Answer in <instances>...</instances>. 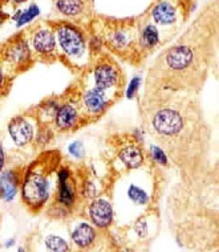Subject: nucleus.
Wrapping results in <instances>:
<instances>
[{"instance_id": "f257e3e1", "label": "nucleus", "mask_w": 219, "mask_h": 252, "mask_svg": "<svg viewBox=\"0 0 219 252\" xmlns=\"http://www.w3.org/2000/svg\"><path fill=\"white\" fill-rule=\"evenodd\" d=\"M48 197V184L46 178L38 173L27 176L23 184V198L29 206L38 208Z\"/></svg>"}, {"instance_id": "f03ea898", "label": "nucleus", "mask_w": 219, "mask_h": 252, "mask_svg": "<svg viewBox=\"0 0 219 252\" xmlns=\"http://www.w3.org/2000/svg\"><path fill=\"white\" fill-rule=\"evenodd\" d=\"M153 126L162 136H174L180 133L184 127V120L177 111L162 109L153 117Z\"/></svg>"}, {"instance_id": "7ed1b4c3", "label": "nucleus", "mask_w": 219, "mask_h": 252, "mask_svg": "<svg viewBox=\"0 0 219 252\" xmlns=\"http://www.w3.org/2000/svg\"><path fill=\"white\" fill-rule=\"evenodd\" d=\"M58 42L63 50L70 56H78L83 51L81 33L69 25H63L57 31Z\"/></svg>"}, {"instance_id": "20e7f679", "label": "nucleus", "mask_w": 219, "mask_h": 252, "mask_svg": "<svg viewBox=\"0 0 219 252\" xmlns=\"http://www.w3.org/2000/svg\"><path fill=\"white\" fill-rule=\"evenodd\" d=\"M194 60V53L190 47L174 46L165 56L167 65L176 71H183L189 67Z\"/></svg>"}, {"instance_id": "39448f33", "label": "nucleus", "mask_w": 219, "mask_h": 252, "mask_svg": "<svg viewBox=\"0 0 219 252\" xmlns=\"http://www.w3.org/2000/svg\"><path fill=\"white\" fill-rule=\"evenodd\" d=\"M9 133L12 141L17 146H25L29 144L33 136L32 126L21 116L12 119L9 124Z\"/></svg>"}, {"instance_id": "423d86ee", "label": "nucleus", "mask_w": 219, "mask_h": 252, "mask_svg": "<svg viewBox=\"0 0 219 252\" xmlns=\"http://www.w3.org/2000/svg\"><path fill=\"white\" fill-rule=\"evenodd\" d=\"M32 46L38 53L48 54L56 47V38L52 31L48 29H39L32 38Z\"/></svg>"}, {"instance_id": "0eeeda50", "label": "nucleus", "mask_w": 219, "mask_h": 252, "mask_svg": "<svg viewBox=\"0 0 219 252\" xmlns=\"http://www.w3.org/2000/svg\"><path fill=\"white\" fill-rule=\"evenodd\" d=\"M90 216L94 223L99 227L108 226L113 217L112 207L104 199H97L90 207Z\"/></svg>"}, {"instance_id": "6e6552de", "label": "nucleus", "mask_w": 219, "mask_h": 252, "mask_svg": "<svg viewBox=\"0 0 219 252\" xmlns=\"http://www.w3.org/2000/svg\"><path fill=\"white\" fill-rule=\"evenodd\" d=\"M17 193V178L12 171H5L0 174V196L11 201Z\"/></svg>"}, {"instance_id": "1a4fd4ad", "label": "nucleus", "mask_w": 219, "mask_h": 252, "mask_svg": "<svg viewBox=\"0 0 219 252\" xmlns=\"http://www.w3.org/2000/svg\"><path fill=\"white\" fill-rule=\"evenodd\" d=\"M95 84L99 89H106L113 86L116 81V73L109 65H100L94 72Z\"/></svg>"}, {"instance_id": "9d476101", "label": "nucleus", "mask_w": 219, "mask_h": 252, "mask_svg": "<svg viewBox=\"0 0 219 252\" xmlns=\"http://www.w3.org/2000/svg\"><path fill=\"white\" fill-rule=\"evenodd\" d=\"M153 17L158 24L169 25L176 19V11L169 3L162 2L154 9Z\"/></svg>"}, {"instance_id": "9b49d317", "label": "nucleus", "mask_w": 219, "mask_h": 252, "mask_svg": "<svg viewBox=\"0 0 219 252\" xmlns=\"http://www.w3.org/2000/svg\"><path fill=\"white\" fill-rule=\"evenodd\" d=\"M69 174L68 171L63 169L59 174V181H60V201L66 205L69 206L72 204L74 200V193L67 183Z\"/></svg>"}, {"instance_id": "f8f14e48", "label": "nucleus", "mask_w": 219, "mask_h": 252, "mask_svg": "<svg viewBox=\"0 0 219 252\" xmlns=\"http://www.w3.org/2000/svg\"><path fill=\"white\" fill-rule=\"evenodd\" d=\"M77 119V113L74 108L69 105H64L59 109L57 116H56V123L59 127L63 129L69 128L73 126Z\"/></svg>"}, {"instance_id": "ddd939ff", "label": "nucleus", "mask_w": 219, "mask_h": 252, "mask_svg": "<svg viewBox=\"0 0 219 252\" xmlns=\"http://www.w3.org/2000/svg\"><path fill=\"white\" fill-rule=\"evenodd\" d=\"M120 159L129 168H136L141 165L143 156L140 149L136 147H127L123 149L119 154Z\"/></svg>"}, {"instance_id": "4468645a", "label": "nucleus", "mask_w": 219, "mask_h": 252, "mask_svg": "<svg viewBox=\"0 0 219 252\" xmlns=\"http://www.w3.org/2000/svg\"><path fill=\"white\" fill-rule=\"evenodd\" d=\"M30 55V49L28 45L23 42H17L8 47L6 51V57L13 63H22Z\"/></svg>"}, {"instance_id": "2eb2a0df", "label": "nucleus", "mask_w": 219, "mask_h": 252, "mask_svg": "<svg viewBox=\"0 0 219 252\" xmlns=\"http://www.w3.org/2000/svg\"><path fill=\"white\" fill-rule=\"evenodd\" d=\"M85 104L87 109L91 112L97 113L101 111L105 106L103 90L96 87L87 93L85 95Z\"/></svg>"}, {"instance_id": "dca6fc26", "label": "nucleus", "mask_w": 219, "mask_h": 252, "mask_svg": "<svg viewBox=\"0 0 219 252\" xmlns=\"http://www.w3.org/2000/svg\"><path fill=\"white\" fill-rule=\"evenodd\" d=\"M73 240L80 247H87L94 239V231L87 224H81L73 232Z\"/></svg>"}, {"instance_id": "f3484780", "label": "nucleus", "mask_w": 219, "mask_h": 252, "mask_svg": "<svg viewBox=\"0 0 219 252\" xmlns=\"http://www.w3.org/2000/svg\"><path fill=\"white\" fill-rule=\"evenodd\" d=\"M56 8L63 15L74 16L82 11L83 3L81 0H57Z\"/></svg>"}, {"instance_id": "a211bd4d", "label": "nucleus", "mask_w": 219, "mask_h": 252, "mask_svg": "<svg viewBox=\"0 0 219 252\" xmlns=\"http://www.w3.org/2000/svg\"><path fill=\"white\" fill-rule=\"evenodd\" d=\"M40 8L36 4H31L28 9L17 13L13 17V19L16 21V27L21 28L27 24L31 23L38 15H40Z\"/></svg>"}, {"instance_id": "6ab92c4d", "label": "nucleus", "mask_w": 219, "mask_h": 252, "mask_svg": "<svg viewBox=\"0 0 219 252\" xmlns=\"http://www.w3.org/2000/svg\"><path fill=\"white\" fill-rule=\"evenodd\" d=\"M46 248L52 252H66L68 245L63 238L56 235H49L46 239Z\"/></svg>"}, {"instance_id": "aec40b11", "label": "nucleus", "mask_w": 219, "mask_h": 252, "mask_svg": "<svg viewBox=\"0 0 219 252\" xmlns=\"http://www.w3.org/2000/svg\"><path fill=\"white\" fill-rule=\"evenodd\" d=\"M128 196L135 202H137L139 204H144L148 201V195L147 194L141 190L136 186H130L129 190H128Z\"/></svg>"}, {"instance_id": "412c9836", "label": "nucleus", "mask_w": 219, "mask_h": 252, "mask_svg": "<svg viewBox=\"0 0 219 252\" xmlns=\"http://www.w3.org/2000/svg\"><path fill=\"white\" fill-rule=\"evenodd\" d=\"M144 39L146 43L150 46H155L158 42L159 36H158V32L155 27L153 26H149L144 32Z\"/></svg>"}, {"instance_id": "4be33fe9", "label": "nucleus", "mask_w": 219, "mask_h": 252, "mask_svg": "<svg viewBox=\"0 0 219 252\" xmlns=\"http://www.w3.org/2000/svg\"><path fill=\"white\" fill-rule=\"evenodd\" d=\"M151 152H152L153 158L155 159V160H157L158 162H160L161 164H165L167 162L166 156L164 155L162 150L161 149H159L158 147H152L151 148Z\"/></svg>"}, {"instance_id": "5701e85b", "label": "nucleus", "mask_w": 219, "mask_h": 252, "mask_svg": "<svg viewBox=\"0 0 219 252\" xmlns=\"http://www.w3.org/2000/svg\"><path fill=\"white\" fill-rule=\"evenodd\" d=\"M69 152L75 157H81L83 154V148L80 142H75L70 145Z\"/></svg>"}, {"instance_id": "b1692460", "label": "nucleus", "mask_w": 219, "mask_h": 252, "mask_svg": "<svg viewBox=\"0 0 219 252\" xmlns=\"http://www.w3.org/2000/svg\"><path fill=\"white\" fill-rule=\"evenodd\" d=\"M135 230L136 232L138 233L139 236L141 237H145L148 233V227H147V224L146 222L144 221H138L136 224H135Z\"/></svg>"}, {"instance_id": "393cba45", "label": "nucleus", "mask_w": 219, "mask_h": 252, "mask_svg": "<svg viewBox=\"0 0 219 252\" xmlns=\"http://www.w3.org/2000/svg\"><path fill=\"white\" fill-rule=\"evenodd\" d=\"M138 78H134V79L132 80V81L130 82V85H129L128 90H127V96H128V97H131V96L134 94V93H135V91H136L137 88H138Z\"/></svg>"}, {"instance_id": "a878e982", "label": "nucleus", "mask_w": 219, "mask_h": 252, "mask_svg": "<svg viewBox=\"0 0 219 252\" xmlns=\"http://www.w3.org/2000/svg\"><path fill=\"white\" fill-rule=\"evenodd\" d=\"M4 163H5V153L2 146L0 145V172L4 167Z\"/></svg>"}, {"instance_id": "bb28decb", "label": "nucleus", "mask_w": 219, "mask_h": 252, "mask_svg": "<svg viewBox=\"0 0 219 252\" xmlns=\"http://www.w3.org/2000/svg\"><path fill=\"white\" fill-rule=\"evenodd\" d=\"M7 19V14L2 11V9L0 8V26L4 23V21Z\"/></svg>"}, {"instance_id": "cd10ccee", "label": "nucleus", "mask_w": 219, "mask_h": 252, "mask_svg": "<svg viewBox=\"0 0 219 252\" xmlns=\"http://www.w3.org/2000/svg\"><path fill=\"white\" fill-rule=\"evenodd\" d=\"M3 80H4V75H3V71H2V69L0 67V87L2 86Z\"/></svg>"}, {"instance_id": "c85d7f7f", "label": "nucleus", "mask_w": 219, "mask_h": 252, "mask_svg": "<svg viewBox=\"0 0 219 252\" xmlns=\"http://www.w3.org/2000/svg\"><path fill=\"white\" fill-rule=\"evenodd\" d=\"M12 2H14L15 4H22L24 2H26L27 0H11Z\"/></svg>"}]
</instances>
